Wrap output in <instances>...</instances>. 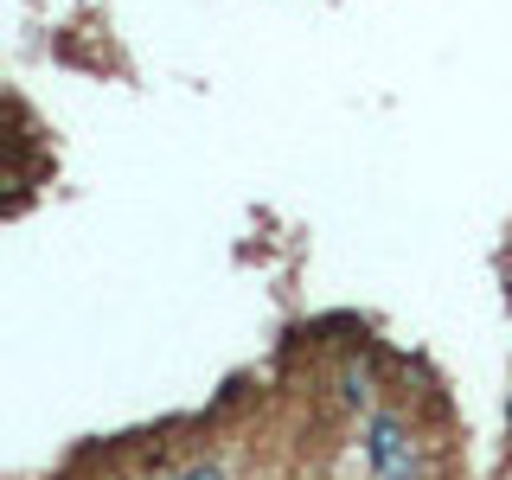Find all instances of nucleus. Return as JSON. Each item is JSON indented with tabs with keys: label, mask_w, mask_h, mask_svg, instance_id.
Returning a JSON list of instances; mask_svg holds the SVG:
<instances>
[{
	"label": "nucleus",
	"mask_w": 512,
	"mask_h": 480,
	"mask_svg": "<svg viewBox=\"0 0 512 480\" xmlns=\"http://www.w3.org/2000/svg\"><path fill=\"white\" fill-rule=\"evenodd\" d=\"M340 404H346V410H372V384H365L359 372H346V378H340Z\"/></svg>",
	"instance_id": "f257e3e1"
}]
</instances>
